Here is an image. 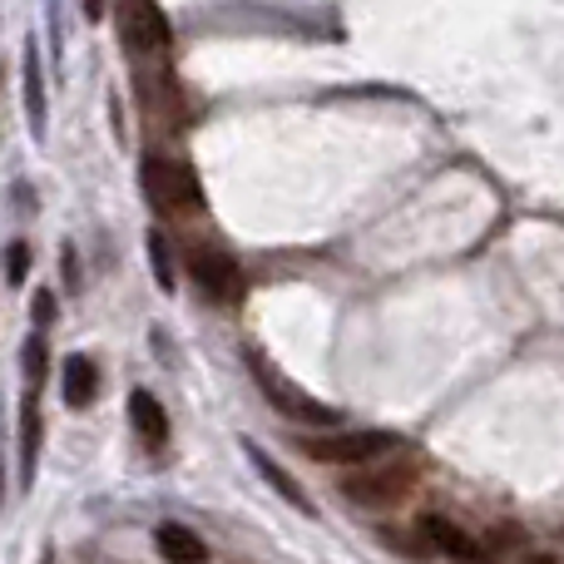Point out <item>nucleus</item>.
<instances>
[{
  "mask_svg": "<svg viewBox=\"0 0 564 564\" xmlns=\"http://www.w3.org/2000/svg\"><path fill=\"white\" fill-rule=\"evenodd\" d=\"M119 30H124L129 50H139V55H169V20H164V10L149 6V0L119 6Z\"/></svg>",
  "mask_w": 564,
  "mask_h": 564,
  "instance_id": "39448f33",
  "label": "nucleus"
},
{
  "mask_svg": "<svg viewBox=\"0 0 564 564\" xmlns=\"http://www.w3.org/2000/svg\"><path fill=\"white\" fill-rule=\"evenodd\" d=\"M397 446L391 431H337V436H312L302 441L312 460H327V466H367V460L387 456Z\"/></svg>",
  "mask_w": 564,
  "mask_h": 564,
  "instance_id": "7ed1b4c3",
  "label": "nucleus"
},
{
  "mask_svg": "<svg viewBox=\"0 0 564 564\" xmlns=\"http://www.w3.org/2000/svg\"><path fill=\"white\" fill-rule=\"evenodd\" d=\"M95 397H99V367H95V357H69L65 361V401L75 411H85V406H95Z\"/></svg>",
  "mask_w": 564,
  "mask_h": 564,
  "instance_id": "9d476101",
  "label": "nucleus"
},
{
  "mask_svg": "<svg viewBox=\"0 0 564 564\" xmlns=\"http://www.w3.org/2000/svg\"><path fill=\"white\" fill-rule=\"evenodd\" d=\"M35 460H40V397L30 391L20 401V480H35Z\"/></svg>",
  "mask_w": 564,
  "mask_h": 564,
  "instance_id": "9b49d317",
  "label": "nucleus"
},
{
  "mask_svg": "<svg viewBox=\"0 0 564 564\" xmlns=\"http://www.w3.org/2000/svg\"><path fill=\"white\" fill-rule=\"evenodd\" d=\"M20 357H25V377H30V391H35L40 381H45V357H50V351H45V337H30Z\"/></svg>",
  "mask_w": 564,
  "mask_h": 564,
  "instance_id": "2eb2a0df",
  "label": "nucleus"
},
{
  "mask_svg": "<svg viewBox=\"0 0 564 564\" xmlns=\"http://www.w3.org/2000/svg\"><path fill=\"white\" fill-rule=\"evenodd\" d=\"M35 322H40V327H50V322H55V297H50V292H35Z\"/></svg>",
  "mask_w": 564,
  "mask_h": 564,
  "instance_id": "f3484780",
  "label": "nucleus"
},
{
  "mask_svg": "<svg viewBox=\"0 0 564 564\" xmlns=\"http://www.w3.org/2000/svg\"><path fill=\"white\" fill-rule=\"evenodd\" d=\"M421 535H426V545H436L441 555H451L460 564H480V560H486L476 550V540H470L451 516H421Z\"/></svg>",
  "mask_w": 564,
  "mask_h": 564,
  "instance_id": "6e6552de",
  "label": "nucleus"
},
{
  "mask_svg": "<svg viewBox=\"0 0 564 564\" xmlns=\"http://www.w3.org/2000/svg\"><path fill=\"white\" fill-rule=\"evenodd\" d=\"M129 426H134V436L144 441L149 451H159L169 441V411L159 406L154 391H144V387L129 391Z\"/></svg>",
  "mask_w": 564,
  "mask_h": 564,
  "instance_id": "0eeeda50",
  "label": "nucleus"
},
{
  "mask_svg": "<svg viewBox=\"0 0 564 564\" xmlns=\"http://www.w3.org/2000/svg\"><path fill=\"white\" fill-rule=\"evenodd\" d=\"M25 273H30V248L25 243H10L6 248V282H25Z\"/></svg>",
  "mask_w": 564,
  "mask_h": 564,
  "instance_id": "dca6fc26",
  "label": "nucleus"
},
{
  "mask_svg": "<svg viewBox=\"0 0 564 564\" xmlns=\"http://www.w3.org/2000/svg\"><path fill=\"white\" fill-rule=\"evenodd\" d=\"M248 460H253V466H258V476H263V480H268V486H273V490H278V496H282V500H288V506H297V510H307V516H312V500H307V490H302V486H297V480H292V476H288V470H282V466H278V460H273V456H268V451L248 446Z\"/></svg>",
  "mask_w": 564,
  "mask_h": 564,
  "instance_id": "ddd939ff",
  "label": "nucleus"
},
{
  "mask_svg": "<svg viewBox=\"0 0 564 564\" xmlns=\"http://www.w3.org/2000/svg\"><path fill=\"white\" fill-rule=\"evenodd\" d=\"M25 119H30V134L45 139V75H40L35 40H25Z\"/></svg>",
  "mask_w": 564,
  "mask_h": 564,
  "instance_id": "1a4fd4ad",
  "label": "nucleus"
},
{
  "mask_svg": "<svg viewBox=\"0 0 564 564\" xmlns=\"http://www.w3.org/2000/svg\"><path fill=\"white\" fill-rule=\"evenodd\" d=\"M0 500H6V470H0Z\"/></svg>",
  "mask_w": 564,
  "mask_h": 564,
  "instance_id": "a211bd4d",
  "label": "nucleus"
},
{
  "mask_svg": "<svg viewBox=\"0 0 564 564\" xmlns=\"http://www.w3.org/2000/svg\"><path fill=\"white\" fill-rule=\"evenodd\" d=\"M144 253H149V263H154L159 292H174L178 278H174V258H169V238H164V234H149V238H144Z\"/></svg>",
  "mask_w": 564,
  "mask_h": 564,
  "instance_id": "4468645a",
  "label": "nucleus"
},
{
  "mask_svg": "<svg viewBox=\"0 0 564 564\" xmlns=\"http://www.w3.org/2000/svg\"><path fill=\"white\" fill-rule=\"evenodd\" d=\"M248 367H253V381L263 387V397L273 401L288 421H297V426H337V411L322 406V401H312V397H302V391L292 387L278 367H268L263 357H248Z\"/></svg>",
  "mask_w": 564,
  "mask_h": 564,
  "instance_id": "f257e3e1",
  "label": "nucleus"
},
{
  "mask_svg": "<svg viewBox=\"0 0 564 564\" xmlns=\"http://www.w3.org/2000/svg\"><path fill=\"white\" fill-rule=\"evenodd\" d=\"M144 188L159 208H188V214L204 208V184H198V174L188 164H178V159H159V154L144 159Z\"/></svg>",
  "mask_w": 564,
  "mask_h": 564,
  "instance_id": "f03ea898",
  "label": "nucleus"
},
{
  "mask_svg": "<svg viewBox=\"0 0 564 564\" xmlns=\"http://www.w3.org/2000/svg\"><path fill=\"white\" fill-rule=\"evenodd\" d=\"M159 555H164L169 564H204L208 545L188 525H159Z\"/></svg>",
  "mask_w": 564,
  "mask_h": 564,
  "instance_id": "f8f14e48",
  "label": "nucleus"
},
{
  "mask_svg": "<svg viewBox=\"0 0 564 564\" xmlns=\"http://www.w3.org/2000/svg\"><path fill=\"white\" fill-rule=\"evenodd\" d=\"M411 486H416L411 466H377V470H361V476L341 480V496L357 500V506H397Z\"/></svg>",
  "mask_w": 564,
  "mask_h": 564,
  "instance_id": "20e7f679",
  "label": "nucleus"
},
{
  "mask_svg": "<svg viewBox=\"0 0 564 564\" xmlns=\"http://www.w3.org/2000/svg\"><path fill=\"white\" fill-rule=\"evenodd\" d=\"M480 564H486V560H480Z\"/></svg>",
  "mask_w": 564,
  "mask_h": 564,
  "instance_id": "6ab92c4d",
  "label": "nucleus"
},
{
  "mask_svg": "<svg viewBox=\"0 0 564 564\" xmlns=\"http://www.w3.org/2000/svg\"><path fill=\"white\" fill-rule=\"evenodd\" d=\"M188 273H194L198 292L214 302H228L243 292V273H238V263L228 253H218V248H198L194 258H188Z\"/></svg>",
  "mask_w": 564,
  "mask_h": 564,
  "instance_id": "423d86ee",
  "label": "nucleus"
}]
</instances>
